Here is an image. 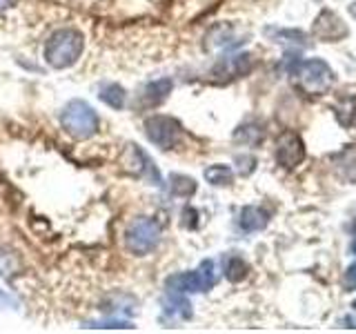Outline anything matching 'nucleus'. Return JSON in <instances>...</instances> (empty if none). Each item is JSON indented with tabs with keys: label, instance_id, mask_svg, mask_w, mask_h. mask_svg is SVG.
Here are the masks:
<instances>
[{
	"label": "nucleus",
	"instance_id": "412c9836",
	"mask_svg": "<svg viewBox=\"0 0 356 334\" xmlns=\"http://www.w3.org/2000/svg\"><path fill=\"white\" fill-rule=\"evenodd\" d=\"M87 328H131L127 321H109V323H89Z\"/></svg>",
	"mask_w": 356,
	"mask_h": 334
},
{
	"label": "nucleus",
	"instance_id": "9d476101",
	"mask_svg": "<svg viewBox=\"0 0 356 334\" xmlns=\"http://www.w3.org/2000/svg\"><path fill=\"white\" fill-rule=\"evenodd\" d=\"M172 87H174V85H172L170 78H161V81L149 83L147 87L143 89V103L147 105V107L163 103V100L172 94Z\"/></svg>",
	"mask_w": 356,
	"mask_h": 334
},
{
	"label": "nucleus",
	"instance_id": "9b49d317",
	"mask_svg": "<svg viewBox=\"0 0 356 334\" xmlns=\"http://www.w3.org/2000/svg\"><path fill=\"white\" fill-rule=\"evenodd\" d=\"M267 221H270V214L263 207L250 205L241 212V228L245 232H259L267 225Z\"/></svg>",
	"mask_w": 356,
	"mask_h": 334
},
{
	"label": "nucleus",
	"instance_id": "6e6552de",
	"mask_svg": "<svg viewBox=\"0 0 356 334\" xmlns=\"http://www.w3.org/2000/svg\"><path fill=\"white\" fill-rule=\"evenodd\" d=\"M122 165L125 170L131 172L134 176H149L154 183H161V174L154 167V163L149 161V156L145 154L138 145H127L125 154H122Z\"/></svg>",
	"mask_w": 356,
	"mask_h": 334
},
{
	"label": "nucleus",
	"instance_id": "f8f14e48",
	"mask_svg": "<svg viewBox=\"0 0 356 334\" xmlns=\"http://www.w3.org/2000/svg\"><path fill=\"white\" fill-rule=\"evenodd\" d=\"M98 98L111 109H122L127 103V94L118 83H103L98 89Z\"/></svg>",
	"mask_w": 356,
	"mask_h": 334
},
{
	"label": "nucleus",
	"instance_id": "1a4fd4ad",
	"mask_svg": "<svg viewBox=\"0 0 356 334\" xmlns=\"http://www.w3.org/2000/svg\"><path fill=\"white\" fill-rule=\"evenodd\" d=\"M314 33L321 40L334 42V40H341V38L348 36V27H345V22L337 14H332V11H323L314 22Z\"/></svg>",
	"mask_w": 356,
	"mask_h": 334
},
{
	"label": "nucleus",
	"instance_id": "f257e3e1",
	"mask_svg": "<svg viewBox=\"0 0 356 334\" xmlns=\"http://www.w3.org/2000/svg\"><path fill=\"white\" fill-rule=\"evenodd\" d=\"M85 47V38L78 29H58L54 31L47 45H44V61H47L54 70H67L78 58H81Z\"/></svg>",
	"mask_w": 356,
	"mask_h": 334
},
{
	"label": "nucleus",
	"instance_id": "423d86ee",
	"mask_svg": "<svg viewBox=\"0 0 356 334\" xmlns=\"http://www.w3.org/2000/svg\"><path fill=\"white\" fill-rule=\"evenodd\" d=\"M145 134L161 150H172L181 138V125L172 116H152L145 120Z\"/></svg>",
	"mask_w": 356,
	"mask_h": 334
},
{
	"label": "nucleus",
	"instance_id": "39448f33",
	"mask_svg": "<svg viewBox=\"0 0 356 334\" xmlns=\"http://www.w3.org/2000/svg\"><path fill=\"white\" fill-rule=\"evenodd\" d=\"M216 283V265L214 261H203L194 272H181L167 278V289L178 294L205 292Z\"/></svg>",
	"mask_w": 356,
	"mask_h": 334
},
{
	"label": "nucleus",
	"instance_id": "4be33fe9",
	"mask_svg": "<svg viewBox=\"0 0 356 334\" xmlns=\"http://www.w3.org/2000/svg\"><path fill=\"white\" fill-rule=\"evenodd\" d=\"M238 163H245V165H241V174H250V172H254V159L252 156H238L236 159Z\"/></svg>",
	"mask_w": 356,
	"mask_h": 334
},
{
	"label": "nucleus",
	"instance_id": "393cba45",
	"mask_svg": "<svg viewBox=\"0 0 356 334\" xmlns=\"http://www.w3.org/2000/svg\"><path fill=\"white\" fill-rule=\"evenodd\" d=\"M350 11H352V16H356V5H352V7H350Z\"/></svg>",
	"mask_w": 356,
	"mask_h": 334
},
{
	"label": "nucleus",
	"instance_id": "bb28decb",
	"mask_svg": "<svg viewBox=\"0 0 356 334\" xmlns=\"http://www.w3.org/2000/svg\"><path fill=\"white\" fill-rule=\"evenodd\" d=\"M354 310H356V301H354Z\"/></svg>",
	"mask_w": 356,
	"mask_h": 334
},
{
	"label": "nucleus",
	"instance_id": "aec40b11",
	"mask_svg": "<svg viewBox=\"0 0 356 334\" xmlns=\"http://www.w3.org/2000/svg\"><path fill=\"white\" fill-rule=\"evenodd\" d=\"M183 218H185V225L187 228H196L198 225V223H196V218H198V214H196V209L194 207H185L183 209Z\"/></svg>",
	"mask_w": 356,
	"mask_h": 334
},
{
	"label": "nucleus",
	"instance_id": "0eeeda50",
	"mask_svg": "<svg viewBox=\"0 0 356 334\" xmlns=\"http://www.w3.org/2000/svg\"><path fill=\"white\" fill-rule=\"evenodd\" d=\"M305 159V143L300 141L298 134L287 132L283 134L276 143V161L278 165L287 167V170H294L296 165H300V161Z\"/></svg>",
	"mask_w": 356,
	"mask_h": 334
},
{
	"label": "nucleus",
	"instance_id": "20e7f679",
	"mask_svg": "<svg viewBox=\"0 0 356 334\" xmlns=\"http://www.w3.org/2000/svg\"><path fill=\"white\" fill-rule=\"evenodd\" d=\"M161 243V225L154 218L138 216L125 230V245L131 254L145 256L154 252Z\"/></svg>",
	"mask_w": 356,
	"mask_h": 334
},
{
	"label": "nucleus",
	"instance_id": "4468645a",
	"mask_svg": "<svg viewBox=\"0 0 356 334\" xmlns=\"http://www.w3.org/2000/svg\"><path fill=\"white\" fill-rule=\"evenodd\" d=\"M250 70H252V56L241 54V56H234V58L222 61L220 67H216V74H220V76H243Z\"/></svg>",
	"mask_w": 356,
	"mask_h": 334
},
{
	"label": "nucleus",
	"instance_id": "6ab92c4d",
	"mask_svg": "<svg viewBox=\"0 0 356 334\" xmlns=\"http://www.w3.org/2000/svg\"><path fill=\"white\" fill-rule=\"evenodd\" d=\"M234 138L245 143V145H256V143H261L263 141V129L259 125H241L236 129V134H234Z\"/></svg>",
	"mask_w": 356,
	"mask_h": 334
},
{
	"label": "nucleus",
	"instance_id": "a878e982",
	"mask_svg": "<svg viewBox=\"0 0 356 334\" xmlns=\"http://www.w3.org/2000/svg\"><path fill=\"white\" fill-rule=\"evenodd\" d=\"M352 252L356 254V239H354V243H352Z\"/></svg>",
	"mask_w": 356,
	"mask_h": 334
},
{
	"label": "nucleus",
	"instance_id": "dca6fc26",
	"mask_svg": "<svg viewBox=\"0 0 356 334\" xmlns=\"http://www.w3.org/2000/svg\"><path fill=\"white\" fill-rule=\"evenodd\" d=\"M205 178H207V183L222 187V185H229L234 181V172L227 165H211L205 170Z\"/></svg>",
	"mask_w": 356,
	"mask_h": 334
},
{
	"label": "nucleus",
	"instance_id": "7ed1b4c3",
	"mask_svg": "<svg viewBox=\"0 0 356 334\" xmlns=\"http://www.w3.org/2000/svg\"><path fill=\"white\" fill-rule=\"evenodd\" d=\"M292 76L298 83V87L309 96H323L334 85V72L330 70V65L325 61L318 58L298 63L292 70Z\"/></svg>",
	"mask_w": 356,
	"mask_h": 334
},
{
	"label": "nucleus",
	"instance_id": "ddd939ff",
	"mask_svg": "<svg viewBox=\"0 0 356 334\" xmlns=\"http://www.w3.org/2000/svg\"><path fill=\"white\" fill-rule=\"evenodd\" d=\"M163 312L170 317H181V319H189L192 317V305L183 299V294L178 292H170L167 289V296L163 299Z\"/></svg>",
	"mask_w": 356,
	"mask_h": 334
},
{
	"label": "nucleus",
	"instance_id": "f03ea898",
	"mask_svg": "<svg viewBox=\"0 0 356 334\" xmlns=\"http://www.w3.org/2000/svg\"><path fill=\"white\" fill-rule=\"evenodd\" d=\"M60 122H63V129L78 141L94 136L100 127L98 114L92 109V105L85 103V100H70L60 114Z\"/></svg>",
	"mask_w": 356,
	"mask_h": 334
},
{
	"label": "nucleus",
	"instance_id": "a211bd4d",
	"mask_svg": "<svg viewBox=\"0 0 356 334\" xmlns=\"http://www.w3.org/2000/svg\"><path fill=\"white\" fill-rule=\"evenodd\" d=\"M337 116L345 127H356V96L345 98L337 107Z\"/></svg>",
	"mask_w": 356,
	"mask_h": 334
},
{
	"label": "nucleus",
	"instance_id": "5701e85b",
	"mask_svg": "<svg viewBox=\"0 0 356 334\" xmlns=\"http://www.w3.org/2000/svg\"><path fill=\"white\" fill-rule=\"evenodd\" d=\"M348 283L352 287H356V265H352L350 270H348Z\"/></svg>",
	"mask_w": 356,
	"mask_h": 334
},
{
	"label": "nucleus",
	"instance_id": "f3484780",
	"mask_svg": "<svg viewBox=\"0 0 356 334\" xmlns=\"http://www.w3.org/2000/svg\"><path fill=\"white\" fill-rule=\"evenodd\" d=\"M248 272H250V267L241 259V256H229V259L225 261V278L227 281L238 283L248 276Z\"/></svg>",
	"mask_w": 356,
	"mask_h": 334
},
{
	"label": "nucleus",
	"instance_id": "b1692460",
	"mask_svg": "<svg viewBox=\"0 0 356 334\" xmlns=\"http://www.w3.org/2000/svg\"><path fill=\"white\" fill-rule=\"evenodd\" d=\"M11 3H14V0H0V11H5Z\"/></svg>",
	"mask_w": 356,
	"mask_h": 334
},
{
	"label": "nucleus",
	"instance_id": "2eb2a0df",
	"mask_svg": "<svg viewBox=\"0 0 356 334\" xmlns=\"http://www.w3.org/2000/svg\"><path fill=\"white\" fill-rule=\"evenodd\" d=\"M170 189L174 196H181V198H189L196 192V181L189 178L185 174H172L170 178Z\"/></svg>",
	"mask_w": 356,
	"mask_h": 334
}]
</instances>
